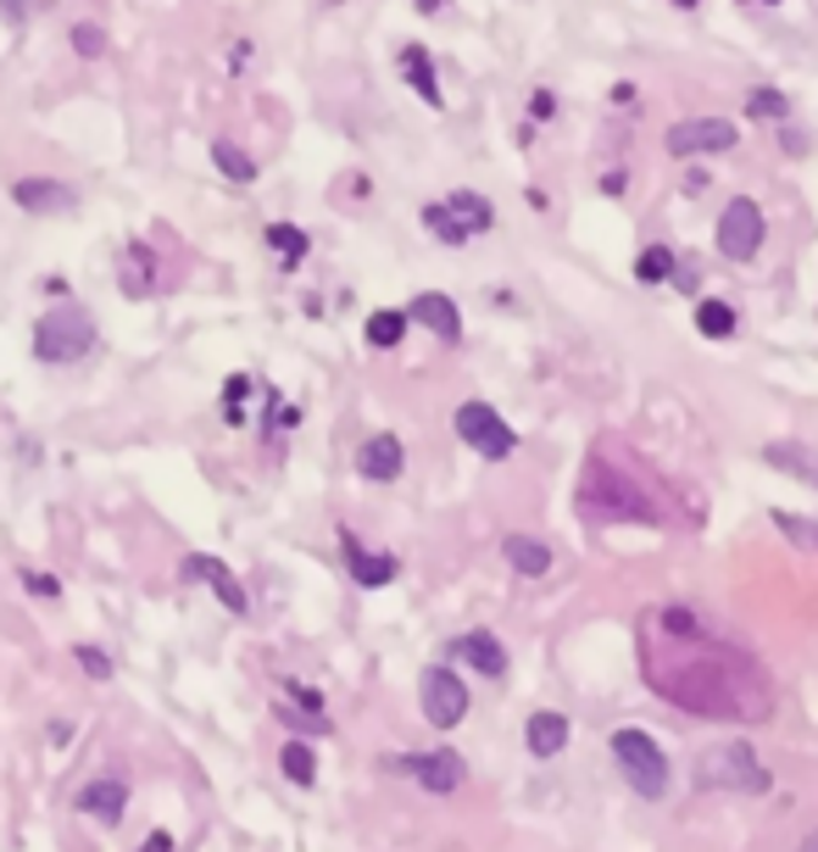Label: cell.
<instances>
[{
    "label": "cell",
    "instance_id": "6da1fadb",
    "mask_svg": "<svg viewBox=\"0 0 818 852\" xmlns=\"http://www.w3.org/2000/svg\"><path fill=\"white\" fill-rule=\"evenodd\" d=\"M635 635H640L635 646H640L646 685L663 702H674L679 713L724 719V724H763L774 713L768 669L740 641L707 630L690 608H679V602L646 608Z\"/></svg>",
    "mask_w": 818,
    "mask_h": 852
},
{
    "label": "cell",
    "instance_id": "7a4b0ae2",
    "mask_svg": "<svg viewBox=\"0 0 818 852\" xmlns=\"http://www.w3.org/2000/svg\"><path fill=\"white\" fill-rule=\"evenodd\" d=\"M579 508H585L590 524H663L657 491H646L629 463H613V441H602L596 458L585 463Z\"/></svg>",
    "mask_w": 818,
    "mask_h": 852
},
{
    "label": "cell",
    "instance_id": "3957f363",
    "mask_svg": "<svg viewBox=\"0 0 818 852\" xmlns=\"http://www.w3.org/2000/svg\"><path fill=\"white\" fill-rule=\"evenodd\" d=\"M95 345H101V329H95V318H90L79 301H62V307H51V312L34 323V357H40L46 368H73V362H84Z\"/></svg>",
    "mask_w": 818,
    "mask_h": 852
},
{
    "label": "cell",
    "instance_id": "277c9868",
    "mask_svg": "<svg viewBox=\"0 0 818 852\" xmlns=\"http://www.w3.org/2000/svg\"><path fill=\"white\" fill-rule=\"evenodd\" d=\"M696 785L701 791H768V769L757 763V752L746 741H724V746L701 752Z\"/></svg>",
    "mask_w": 818,
    "mask_h": 852
},
{
    "label": "cell",
    "instance_id": "5b68a950",
    "mask_svg": "<svg viewBox=\"0 0 818 852\" xmlns=\"http://www.w3.org/2000/svg\"><path fill=\"white\" fill-rule=\"evenodd\" d=\"M613 758H618V769L629 774V785L640 796H663L668 791V758H663V746L646 730H618L613 735Z\"/></svg>",
    "mask_w": 818,
    "mask_h": 852
},
{
    "label": "cell",
    "instance_id": "8992f818",
    "mask_svg": "<svg viewBox=\"0 0 818 852\" xmlns=\"http://www.w3.org/2000/svg\"><path fill=\"white\" fill-rule=\"evenodd\" d=\"M457 435H463L479 458H491V463H502V458L518 452L513 423H507L491 401H463V407H457Z\"/></svg>",
    "mask_w": 818,
    "mask_h": 852
},
{
    "label": "cell",
    "instance_id": "52a82bcc",
    "mask_svg": "<svg viewBox=\"0 0 818 852\" xmlns=\"http://www.w3.org/2000/svg\"><path fill=\"white\" fill-rule=\"evenodd\" d=\"M757 245H763V212H757L751 196H735V201L718 212V251H724L729 262H751Z\"/></svg>",
    "mask_w": 818,
    "mask_h": 852
},
{
    "label": "cell",
    "instance_id": "ba28073f",
    "mask_svg": "<svg viewBox=\"0 0 818 852\" xmlns=\"http://www.w3.org/2000/svg\"><path fill=\"white\" fill-rule=\"evenodd\" d=\"M668 157H718V151H735V123L729 118H685L663 134Z\"/></svg>",
    "mask_w": 818,
    "mask_h": 852
},
{
    "label": "cell",
    "instance_id": "9c48e42d",
    "mask_svg": "<svg viewBox=\"0 0 818 852\" xmlns=\"http://www.w3.org/2000/svg\"><path fill=\"white\" fill-rule=\"evenodd\" d=\"M418 696H424V719H430L435 730H457L463 713H468V685H463L452 669H424Z\"/></svg>",
    "mask_w": 818,
    "mask_h": 852
},
{
    "label": "cell",
    "instance_id": "30bf717a",
    "mask_svg": "<svg viewBox=\"0 0 818 852\" xmlns=\"http://www.w3.org/2000/svg\"><path fill=\"white\" fill-rule=\"evenodd\" d=\"M395 769H406L424 791H457L463 774H468V763L452 746H441V752H406V758H395Z\"/></svg>",
    "mask_w": 818,
    "mask_h": 852
},
{
    "label": "cell",
    "instance_id": "8fae6325",
    "mask_svg": "<svg viewBox=\"0 0 818 852\" xmlns=\"http://www.w3.org/2000/svg\"><path fill=\"white\" fill-rule=\"evenodd\" d=\"M12 201L23 207V212H34V218H46V212H73L79 207V190L68 184V179H18L12 184Z\"/></svg>",
    "mask_w": 818,
    "mask_h": 852
},
{
    "label": "cell",
    "instance_id": "7c38bea8",
    "mask_svg": "<svg viewBox=\"0 0 818 852\" xmlns=\"http://www.w3.org/2000/svg\"><path fill=\"white\" fill-rule=\"evenodd\" d=\"M401 469H406V447H401L395 435H367V441H362V452H356V474H362V480L390 485Z\"/></svg>",
    "mask_w": 818,
    "mask_h": 852
},
{
    "label": "cell",
    "instance_id": "4fadbf2b",
    "mask_svg": "<svg viewBox=\"0 0 818 852\" xmlns=\"http://www.w3.org/2000/svg\"><path fill=\"white\" fill-rule=\"evenodd\" d=\"M184 580H206L212 591H218V602L229 608V613H245L251 608V597H245V585L218 563V558H206V552H195V558H184Z\"/></svg>",
    "mask_w": 818,
    "mask_h": 852
},
{
    "label": "cell",
    "instance_id": "5bb4252c",
    "mask_svg": "<svg viewBox=\"0 0 818 852\" xmlns=\"http://www.w3.org/2000/svg\"><path fill=\"white\" fill-rule=\"evenodd\" d=\"M406 323H424V329H435L441 340H463V312H457V301L441 295V290H424L413 307H406Z\"/></svg>",
    "mask_w": 818,
    "mask_h": 852
},
{
    "label": "cell",
    "instance_id": "9a60e30c",
    "mask_svg": "<svg viewBox=\"0 0 818 852\" xmlns=\"http://www.w3.org/2000/svg\"><path fill=\"white\" fill-rule=\"evenodd\" d=\"M452 652H457L474 674H485V680H502V674H507V646H502L491 630H468L463 641H452Z\"/></svg>",
    "mask_w": 818,
    "mask_h": 852
},
{
    "label": "cell",
    "instance_id": "2e32d148",
    "mask_svg": "<svg viewBox=\"0 0 818 852\" xmlns=\"http://www.w3.org/2000/svg\"><path fill=\"white\" fill-rule=\"evenodd\" d=\"M118 284H123V295H129V301H140V295H156V251H151L145 240H134V245L123 251Z\"/></svg>",
    "mask_w": 818,
    "mask_h": 852
},
{
    "label": "cell",
    "instance_id": "e0dca14e",
    "mask_svg": "<svg viewBox=\"0 0 818 852\" xmlns=\"http://www.w3.org/2000/svg\"><path fill=\"white\" fill-rule=\"evenodd\" d=\"M79 808L95 813L101 824H118L123 808H129V785H123V780H90V785L79 791Z\"/></svg>",
    "mask_w": 818,
    "mask_h": 852
},
{
    "label": "cell",
    "instance_id": "ac0fdd59",
    "mask_svg": "<svg viewBox=\"0 0 818 852\" xmlns=\"http://www.w3.org/2000/svg\"><path fill=\"white\" fill-rule=\"evenodd\" d=\"M524 741H529L535 758H557V752L568 746V719H563V713H529Z\"/></svg>",
    "mask_w": 818,
    "mask_h": 852
},
{
    "label": "cell",
    "instance_id": "d6986e66",
    "mask_svg": "<svg viewBox=\"0 0 818 852\" xmlns=\"http://www.w3.org/2000/svg\"><path fill=\"white\" fill-rule=\"evenodd\" d=\"M345 563H351V580L356 585H390L395 580V558L390 552H362L351 535H345Z\"/></svg>",
    "mask_w": 818,
    "mask_h": 852
},
{
    "label": "cell",
    "instance_id": "ffe728a7",
    "mask_svg": "<svg viewBox=\"0 0 818 852\" xmlns=\"http://www.w3.org/2000/svg\"><path fill=\"white\" fill-rule=\"evenodd\" d=\"M401 79L413 84L430 107H446V101H441V84H435V62H430L424 46H406V51H401Z\"/></svg>",
    "mask_w": 818,
    "mask_h": 852
},
{
    "label": "cell",
    "instance_id": "44dd1931",
    "mask_svg": "<svg viewBox=\"0 0 818 852\" xmlns=\"http://www.w3.org/2000/svg\"><path fill=\"white\" fill-rule=\"evenodd\" d=\"M446 212H452L468 234H485V229L496 223V207H491L485 196H474V190H452V196H446Z\"/></svg>",
    "mask_w": 818,
    "mask_h": 852
},
{
    "label": "cell",
    "instance_id": "7402d4cb",
    "mask_svg": "<svg viewBox=\"0 0 818 852\" xmlns=\"http://www.w3.org/2000/svg\"><path fill=\"white\" fill-rule=\"evenodd\" d=\"M507 563L518 569V574H529V580H541L546 569H552V547L546 541H535V535H507Z\"/></svg>",
    "mask_w": 818,
    "mask_h": 852
},
{
    "label": "cell",
    "instance_id": "603a6c76",
    "mask_svg": "<svg viewBox=\"0 0 818 852\" xmlns=\"http://www.w3.org/2000/svg\"><path fill=\"white\" fill-rule=\"evenodd\" d=\"M763 458H768L774 469H790L796 480H807V485L818 491V458H812L807 447H790V441H774V447H768Z\"/></svg>",
    "mask_w": 818,
    "mask_h": 852
},
{
    "label": "cell",
    "instance_id": "cb8c5ba5",
    "mask_svg": "<svg viewBox=\"0 0 818 852\" xmlns=\"http://www.w3.org/2000/svg\"><path fill=\"white\" fill-rule=\"evenodd\" d=\"M212 168H218L229 184H251V179H256V162H251L245 146H234V140H218V146H212Z\"/></svg>",
    "mask_w": 818,
    "mask_h": 852
},
{
    "label": "cell",
    "instance_id": "d4e9b609",
    "mask_svg": "<svg viewBox=\"0 0 818 852\" xmlns=\"http://www.w3.org/2000/svg\"><path fill=\"white\" fill-rule=\"evenodd\" d=\"M267 251H279V262L284 268H295L306 251H312V240H306V229H295V223H267Z\"/></svg>",
    "mask_w": 818,
    "mask_h": 852
},
{
    "label": "cell",
    "instance_id": "484cf974",
    "mask_svg": "<svg viewBox=\"0 0 818 852\" xmlns=\"http://www.w3.org/2000/svg\"><path fill=\"white\" fill-rule=\"evenodd\" d=\"M696 329H701L707 340H729L740 323H735V307H729V301H696Z\"/></svg>",
    "mask_w": 818,
    "mask_h": 852
},
{
    "label": "cell",
    "instance_id": "4316f807",
    "mask_svg": "<svg viewBox=\"0 0 818 852\" xmlns=\"http://www.w3.org/2000/svg\"><path fill=\"white\" fill-rule=\"evenodd\" d=\"M401 334H406V312H395V307H378V312L367 318V345L390 351V345H401Z\"/></svg>",
    "mask_w": 818,
    "mask_h": 852
},
{
    "label": "cell",
    "instance_id": "83f0119b",
    "mask_svg": "<svg viewBox=\"0 0 818 852\" xmlns=\"http://www.w3.org/2000/svg\"><path fill=\"white\" fill-rule=\"evenodd\" d=\"M424 229H430V234H435L441 245H468V240H474V234H468V229H463V223H457V218L446 212V201L424 207Z\"/></svg>",
    "mask_w": 818,
    "mask_h": 852
},
{
    "label": "cell",
    "instance_id": "f1b7e54d",
    "mask_svg": "<svg viewBox=\"0 0 818 852\" xmlns=\"http://www.w3.org/2000/svg\"><path fill=\"white\" fill-rule=\"evenodd\" d=\"M279 769H284L295 785H312V780H317V758H312V746H306V741H284Z\"/></svg>",
    "mask_w": 818,
    "mask_h": 852
},
{
    "label": "cell",
    "instance_id": "f546056e",
    "mask_svg": "<svg viewBox=\"0 0 818 852\" xmlns=\"http://www.w3.org/2000/svg\"><path fill=\"white\" fill-rule=\"evenodd\" d=\"M668 273H674V251H668V245H646V251L635 257V279H640V284H663Z\"/></svg>",
    "mask_w": 818,
    "mask_h": 852
},
{
    "label": "cell",
    "instance_id": "4dcf8cb0",
    "mask_svg": "<svg viewBox=\"0 0 818 852\" xmlns=\"http://www.w3.org/2000/svg\"><path fill=\"white\" fill-rule=\"evenodd\" d=\"M68 40H73V57H79V62H95V57L107 51L101 23H73V34H68Z\"/></svg>",
    "mask_w": 818,
    "mask_h": 852
},
{
    "label": "cell",
    "instance_id": "1f68e13d",
    "mask_svg": "<svg viewBox=\"0 0 818 852\" xmlns=\"http://www.w3.org/2000/svg\"><path fill=\"white\" fill-rule=\"evenodd\" d=\"M746 112H751V118H768V123H785L790 101H785L779 90H751V96H746Z\"/></svg>",
    "mask_w": 818,
    "mask_h": 852
},
{
    "label": "cell",
    "instance_id": "d6a6232c",
    "mask_svg": "<svg viewBox=\"0 0 818 852\" xmlns=\"http://www.w3.org/2000/svg\"><path fill=\"white\" fill-rule=\"evenodd\" d=\"M774 524H779V535H790L796 547L818 552V524H807V519H785V513H774Z\"/></svg>",
    "mask_w": 818,
    "mask_h": 852
},
{
    "label": "cell",
    "instance_id": "836d02e7",
    "mask_svg": "<svg viewBox=\"0 0 818 852\" xmlns=\"http://www.w3.org/2000/svg\"><path fill=\"white\" fill-rule=\"evenodd\" d=\"M79 663H84V674H95V680H112V658H107V652H95V646H79Z\"/></svg>",
    "mask_w": 818,
    "mask_h": 852
},
{
    "label": "cell",
    "instance_id": "e575fe53",
    "mask_svg": "<svg viewBox=\"0 0 818 852\" xmlns=\"http://www.w3.org/2000/svg\"><path fill=\"white\" fill-rule=\"evenodd\" d=\"M23 585H29L34 597H46V602H57V597H62V585H57L51 574H34V569H23Z\"/></svg>",
    "mask_w": 818,
    "mask_h": 852
},
{
    "label": "cell",
    "instance_id": "d590c367",
    "mask_svg": "<svg viewBox=\"0 0 818 852\" xmlns=\"http://www.w3.org/2000/svg\"><path fill=\"white\" fill-rule=\"evenodd\" d=\"M529 112H535L541 123H546V118H557V101H552V90H535V96H529Z\"/></svg>",
    "mask_w": 818,
    "mask_h": 852
},
{
    "label": "cell",
    "instance_id": "8d00e7d4",
    "mask_svg": "<svg viewBox=\"0 0 818 852\" xmlns=\"http://www.w3.org/2000/svg\"><path fill=\"white\" fill-rule=\"evenodd\" d=\"M140 852H173V835H168V830H151Z\"/></svg>",
    "mask_w": 818,
    "mask_h": 852
},
{
    "label": "cell",
    "instance_id": "74e56055",
    "mask_svg": "<svg viewBox=\"0 0 818 852\" xmlns=\"http://www.w3.org/2000/svg\"><path fill=\"white\" fill-rule=\"evenodd\" d=\"M245 390H251V379H245V373H234V379H229V384H223V401H240V395H245Z\"/></svg>",
    "mask_w": 818,
    "mask_h": 852
},
{
    "label": "cell",
    "instance_id": "f35d334b",
    "mask_svg": "<svg viewBox=\"0 0 818 852\" xmlns=\"http://www.w3.org/2000/svg\"><path fill=\"white\" fill-rule=\"evenodd\" d=\"M245 57H251V46H245V40H240V46H234V51H229V73H245Z\"/></svg>",
    "mask_w": 818,
    "mask_h": 852
},
{
    "label": "cell",
    "instance_id": "ab89813d",
    "mask_svg": "<svg viewBox=\"0 0 818 852\" xmlns=\"http://www.w3.org/2000/svg\"><path fill=\"white\" fill-rule=\"evenodd\" d=\"M418 7H424V12H441V7H446V0H418Z\"/></svg>",
    "mask_w": 818,
    "mask_h": 852
},
{
    "label": "cell",
    "instance_id": "60d3db41",
    "mask_svg": "<svg viewBox=\"0 0 818 852\" xmlns=\"http://www.w3.org/2000/svg\"><path fill=\"white\" fill-rule=\"evenodd\" d=\"M801 852H818V830H812V835H807V841H801Z\"/></svg>",
    "mask_w": 818,
    "mask_h": 852
},
{
    "label": "cell",
    "instance_id": "b9f144b4",
    "mask_svg": "<svg viewBox=\"0 0 818 852\" xmlns=\"http://www.w3.org/2000/svg\"><path fill=\"white\" fill-rule=\"evenodd\" d=\"M674 7H696V0H674Z\"/></svg>",
    "mask_w": 818,
    "mask_h": 852
},
{
    "label": "cell",
    "instance_id": "7bdbcfd3",
    "mask_svg": "<svg viewBox=\"0 0 818 852\" xmlns=\"http://www.w3.org/2000/svg\"><path fill=\"white\" fill-rule=\"evenodd\" d=\"M768 7H774V0H768Z\"/></svg>",
    "mask_w": 818,
    "mask_h": 852
}]
</instances>
